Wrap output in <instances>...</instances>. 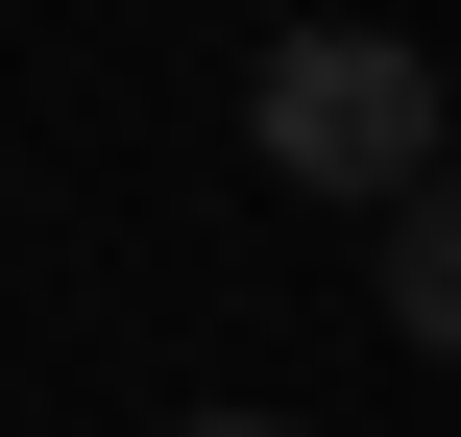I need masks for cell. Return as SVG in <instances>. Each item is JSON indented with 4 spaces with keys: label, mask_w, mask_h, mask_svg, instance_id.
<instances>
[{
    "label": "cell",
    "mask_w": 461,
    "mask_h": 437,
    "mask_svg": "<svg viewBox=\"0 0 461 437\" xmlns=\"http://www.w3.org/2000/svg\"><path fill=\"white\" fill-rule=\"evenodd\" d=\"M243 146H267L292 195H365V219H389V195L461 170V73L389 49V24H292V49L243 73Z\"/></svg>",
    "instance_id": "cell-1"
},
{
    "label": "cell",
    "mask_w": 461,
    "mask_h": 437,
    "mask_svg": "<svg viewBox=\"0 0 461 437\" xmlns=\"http://www.w3.org/2000/svg\"><path fill=\"white\" fill-rule=\"evenodd\" d=\"M389 341H438V365H461V170H438V195H389Z\"/></svg>",
    "instance_id": "cell-2"
},
{
    "label": "cell",
    "mask_w": 461,
    "mask_h": 437,
    "mask_svg": "<svg viewBox=\"0 0 461 437\" xmlns=\"http://www.w3.org/2000/svg\"><path fill=\"white\" fill-rule=\"evenodd\" d=\"M170 437H292V414H170Z\"/></svg>",
    "instance_id": "cell-3"
}]
</instances>
